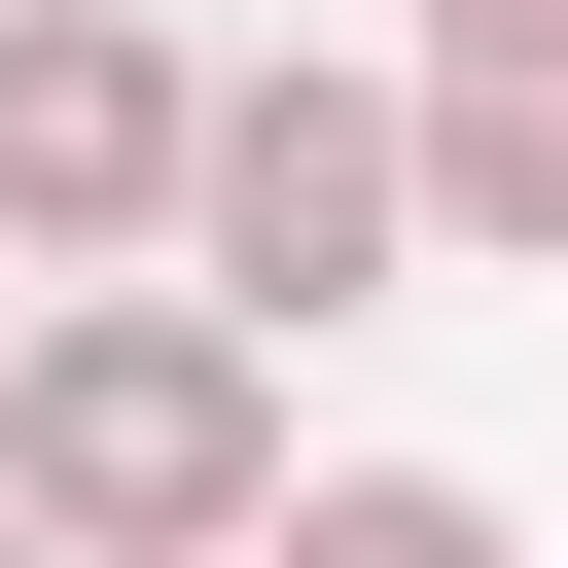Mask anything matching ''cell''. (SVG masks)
<instances>
[{
  "instance_id": "6da1fadb",
  "label": "cell",
  "mask_w": 568,
  "mask_h": 568,
  "mask_svg": "<svg viewBox=\"0 0 568 568\" xmlns=\"http://www.w3.org/2000/svg\"><path fill=\"white\" fill-rule=\"evenodd\" d=\"M248 497H284V390H248L178 284L0 320V532H36V568H248Z\"/></svg>"
},
{
  "instance_id": "7a4b0ae2",
  "label": "cell",
  "mask_w": 568,
  "mask_h": 568,
  "mask_svg": "<svg viewBox=\"0 0 568 568\" xmlns=\"http://www.w3.org/2000/svg\"><path fill=\"white\" fill-rule=\"evenodd\" d=\"M178 320L248 355V320H390V248H426V178H390V71H213L178 106Z\"/></svg>"
},
{
  "instance_id": "3957f363",
  "label": "cell",
  "mask_w": 568,
  "mask_h": 568,
  "mask_svg": "<svg viewBox=\"0 0 568 568\" xmlns=\"http://www.w3.org/2000/svg\"><path fill=\"white\" fill-rule=\"evenodd\" d=\"M178 106H213V71H178L142 0H0V248H142V213H178Z\"/></svg>"
},
{
  "instance_id": "277c9868",
  "label": "cell",
  "mask_w": 568,
  "mask_h": 568,
  "mask_svg": "<svg viewBox=\"0 0 568 568\" xmlns=\"http://www.w3.org/2000/svg\"><path fill=\"white\" fill-rule=\"evenodd\" d=\"M390 178H426V248H568V106H390Z\"/></svg>"
},
{
  "instance_id": "5b68a950",
  "label": "cell",
  "mask_w": 568,
  "mask_h": 568,
  "mask_svg": "<svg viewBox=\"0 0 568 568\" xmlns=\"http://www.w3.org/2000/svg\"><path fill=\"white\" fill-rule=\"evenodd\" d=\"M248 568H497V497L462 462H320V497H248Z\"/></svg>"
},
{
  "instance_id": "8992f818",
  "label": "cell",
  "mask_w": 568,
  "mask_h": 568,
  "mask_svg": "<svg viewBox=\"0 0 568 568\" xmlns=\"http://www.w3.org/2000/svg\"><path fill=\"white\" fill-rule=\"evenodd\" d=\"M426 106H568V0H426Z\"/></svg>"
},
{
  "instance_id": "52a82bcc",
  "label": "cell",
  "mask_w": 568,
  "mask_h": 568,
  "mask_svg": "<svg viewBox=\"0 0 568 568\" xmlns=\"http://www.w3.org/2000/svg\"><path fill=\"white\" fill-rule=\"evenodd\" d=\"M0 568H36V532H0Z\"/></svg>"
}]
</instances>
